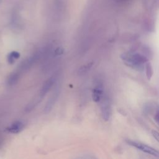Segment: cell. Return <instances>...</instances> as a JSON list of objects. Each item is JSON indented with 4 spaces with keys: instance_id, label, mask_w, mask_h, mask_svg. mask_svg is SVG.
Instances as JSON below:
<instances>
[{
    "instance_id": "1",
    "label": "cell",
    "mask_w": 159,
    "mask_h": 159,
    "mask_svg": "<svg viewBox=\"0 0 159 159\" xmlns=\"http://www.w3.org/2000/svg\"><path fill=\"white\" fill-rule=\"evenodd\" d=\"M121 58L127 65L135 69L142 68L143 65L148 61V58L143 55L132 52L123 53Z\"/></svg>"
},
{
    "instance_id": "2",
    "label": "cell",
    "mask_w": 159,
    "mask_h": 159,
    "mask_svg": "<svg viewBox=\"0 0 159 159\" xmlns=\"http://www.w3.org/2000/svg\"><path fill=\"white\" fill-rule=\"evenodd\" d=\"M125 141L129 145L137 148V149L142 151L143 152L150 154V155H153V156L156 157H159V153H158V150H156L155 148L150 147V146H148V145H147L146 144H144V143H142L141 142L131 140H129V139H127Z\"/></svg>"
},
{
    "instance_id": "3",
    "label": "cell",
    "mask_w": 159,
    "mask_h": 159,
    "mask_svg": "<svg viewBox=\"0 0 159 159\" xmlns=\"http://www.w3.org/2000/svg\"><path fill=\"white\" fill-rule=\"evenodd\" d=\"M99 102H101V111L102 117L104 120H108L111 114V107L108 96L107 95H104V94Z\"/></svg>"
},
{
    "instance_id": "4",
    "label": "cell",
    "mask_w": 159,
    "mask_h": 159,
    "mask_svg": "<svg viewBox=\"0 0 159 159\" xmlns=\"http://www.w3.org/2000/svg\"><path fill=\"white\" fill-rule=\"evenodd\" d=\"M104 94L103 87L101 83H98L94 86L92 91V98L96 102H99Z\"/></svg>"
},
{
    "instance_id": "5",
    "label": "cell",
    "mask_w": 159,
    "mask_h": 159,
    "mask_svg": "<svg viewBox=\"0 0 159 159\" xmlns=\"http://www.w3.org/2000/svg\"><path fill=\"white\" fill-rule=\"evenodd\" d=\"M55 77L52 76L44 83L40 91V98H43L45 96V94L49 91V90L52 88L53 84L55 83Z\"/></svg>"
},
{
    "instance_id": "6",
    "label": "cell",
    "mask_w": 159,
    "mask_h": 159,
    "mask_svg": "<svg viewBox=\"0 0 159 159\" xmlns=\"http://www.w3.org/2000/svg\"><path fill=\"white\" fill-rule=\"evenodd\" d=\"M58 94H59L58 89H57L55 90V91L53 92V93L52 94L51 97L49 98V99L48 100V101L44 107V112L45 113L47 114L51 111V109L53 107V106L58 97Z\"/></svg>"
},
{
    "instance_id": "7",
    "label": "cell",
    "mask_w": 159,
    "mask_h": 159,
    "mask_svg": "<svg viewBox=\"0 0 159 159\" xmlns=\"http://www.w3.org/2000/svg\"><path fill=\"white\" fill-rule=\"evenodd\" d=\"M24 124H23L22 122L17 120L12 123L8 127H7V130L13 134H17L20 132L24 128Z\"/></svg>"
},
{
    "instance_id": "8",
    "label": "cell",
    "mask_w": 159,
    "mask_h": 159,
    "mask_svg": "<svg viewBox=\"0 0 159 159\" xmlns=\"http://www.w3.org/2000/svg\"><path fill=\"white\" fill-rule=\"evenodd\" d=\"M20 77V75L19 72H13L12 73L7 80V84L9 86H13L16 84Z\"/></svg>"
},
{
    "instance_id": "9",
    "label": "cell",
    "mask_w": 159,
    "mask_h": 159,
    "mask_svg": "<svg viewBox=\"0 0 159 159\" xmlns=\"http://www.w3.org/2000/svg\"><path fill=\"white\" fill-rule=\"evenodd\" d=\"M20 57V53L16 51H12L7 55V62L9 64H13L17 59H18Z\"/></svg>"
},
{
    "instance_id": "10",
    "label": "cell",
    "mask_w": 159,
    "mask_h": 159,
    "mask_svg": "<svg viewBox=\"0 0 159 159\" xmlns=\"http://www.w3.org/2000/svg\"><path fill=\"white\" fill-rule=\"evenodd\" d=\"M145 73H146V76L147 79L150 80L153 75V68L150 63L148 61L146 63V65H145Z\"/></svg>"
},
{
    "instance_id": "11",
    "label": "cell",
    "mask_w": 159,
    "mask_h": 159,
    "mask_svg": "<svg viewBox=\"0 0 159 159\" xmlns=\"http://www.w3.org/2000/svg\"><path fill=\"white\" fill-rule=\"evenodd\" d=\"M93 66V62L91 63H89L85 65H83V66H81L80 69H79V73L80 74H83L85 73L86 72H87L89 70H90V68H91V66Z\"/></svg>"
},
{
    "instance_id": "12",
    "label": "cell",
    "mask_w": 159,
    "mask_h": 159,
    "mask_svg": "<svg viewBox=\"0 0 159 159\" xmlns=\"http://www.w3.org/2000/svg\"><path fill=\"white\" fill-rule=\"evenodd\" d=\"M63 53V49L61 47H58L55 50V54L56 55H61Z\"/></svg>"
},
{
    "instance_id": "13",
    "label": "cell",
    "mask_w": 159,
    "mask_h": 159,
    "mask_svg": "<svg viewBox=\"0 0 159 159\" xmlns=\"http://www.w3.org/2000/svg\"><path fill=\"white\" fill-rule=\"evenodd\" d=\"M152 134L153 137L155 139V140L157 141H158V132L156 131V130H152Z\"/></svg>"
},
{
    "instance_id": "14",
    "label": "cell",
    "mask_w": 159,
    "mask_h": 159,
    "mask_svg": "<svg viewBox=\"0 0 159 159\" xmlns=\"http://www.w3.org/2000/svg\"><path fill=\"white\" fill-rule=\"evenodd\" d=\"M158 115H159V114H158V109H157V111H156V113H155V116H154V119H155V120L156 121L157 124L158 123V119H159Z\"/></svg>"
},
{
    "instance_id": "15",
    "label": "cell",
    "mask_w": 159,
    "mask_h": 159,
    "mask_svg": "<svg viewBox=\"0 0 159 159\" xmlns=\"http://www.w3.org/2000/svg\"><path fill=\"white\" fill-rule=\"evenodd\" d=\"M117 2H126V1H129V0H116Z\"/></svg>"
}]
</instances>
